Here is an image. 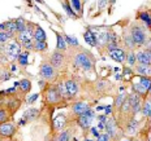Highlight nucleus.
<instances>
[{
	"instance_id": "f3484780",
	"label": "nucleus",
	"mask_w": 151,
	"mask_h": 141,
	"mask_svg": "<svg viewBox=\"0 0 151 141\" xmlns=\"http://www.w3.org/2000/svg\"><path fill=\"white\" fill-rule=\"evenodd\" d=\"M83 39H85V42H86L89 45H91V47L98 45L96 44V33H94V30L91 29V27H87V30L85 31Z\"/></svg>"
},
{
	"instance_id": "412c9836",
	"label": "nucleus",
	"mask_w": 151,
	"mask_h": 141,
	"mask_svg": "<svg viewBox=\"0 0 151 141\" xmlns=\"http://www.w3.org/2000/svg\"><path fill=\"white\" fill-rule=\"evenodd\" d=\"M67 42H65L64 36L61 35V34L56 33V51H60V52H64L67 51Z\"/></svg>"
},
{
	"instance_id": "ea45409f",
	"label": "nucleus",
	"mask_w": 151,
	"mask_h": 141,
	"mask_svg": "<svg viewBox=\"0 0 151 141\" xmlns=\"http://www.w3.org/2000/svg\"><path fill=\"white\" fill-rule=\"evenodd\" d=\"M64 39H65V42H67V44H68V45L78 47V40L76 39V38L69 36V35H67V34H65V35H64Z\"/></svg>"
},
{
	"instance_id": "9d476101",
	"label": "nucleus",
	"mask_w": 151,
	"mask_h": 141,
	"mask_svg": "<svg viewBox=\"0 0 151 141\" xmlns=\"http://www.w3.org/2000/svg\"><path fill=\"white\" fill-rule=\"evenodd\" d=\"M136 57H137L138 64L151 66V49L146 48V49H142V51H138L136 53Z\"/></svg>"
},
{
	"instance_id": "20e7f679",
	"label": "nucleus",
	"mask_w": 151,
	"mask_h": 141,
	"mask_svg": "<svg viewBox=\"0 0 151 141\" xmlns=\"http://www.w3.org/2000/svg\"><path fill=\"white\" fill-rule=\"evenodd\" d=\"M43 96H45L43 98H45L46 104H48V105H58L63 101L60 93L58 91V86H53V84L48 86L46 88V91H43Z\"/></svg>"
},
{
	"instance_id": "6ab92c4d",
	"label": "nucleus",
	"mask_w": 151,
	"mask_h": 141,
	"mask_svg": "<svg viewBox=\"0 0 151 141\" xmlns=\"http://www.w3.org/2000/svg\"><path fill=\"white\" fill-rule=\"evenodd\" d=\"M137 18H139L142 21L147 29H151V12L150 11H139L137 14Z\"/></svg>"
},
{
	"instance_id": "bf43d9fd",
	"label": "nucleus",
	"mask_w": 151,
	"mask_h": 141,
	"mask_svg": "<svg viewBox=\"0 0 151 141\" xmlns=\"http://www.w3.org/2000/svg\"><path fill=\"white\" fill-rule=\"evenodd\" d=\"M149 141H151V135H150V140H149Z\"/></svg>"
},
{
	"instance_id": "393cba45",
	"label": "nucleus",
	"mask_w": 151,
	"mask_h": 141,
	"mask_svg": "<svg viewBox=\"0 0 151 141\" xmlns=\"http://www.w3.org/2000/svg\"><path fill=\"white\" fill-rule=\"evenodd\" d=\"M143 117H150L151 114V100L149 97H146L145 98V101L142 102V110H141Z\"/></svg>"
},
{
	"instance_id": "3c124183",
	"label": "nucleus",
	"mask_w": 151,
	"mask_h": 141,
	"mask_svg": "<svg viewBox=\"0 0 151 141\" xmlns=\"http://www.w3.org/2000/svg\"><path fill=\"white\" fill-rule=\"evenodd\" d=\"M98 128L99 130H106V123H102V122H99V124H98Z\"/></svg>"
},
{
	"instance_id": "f257e3e1",
	"label": "nucleus",
	"mask_w": 151,
	"mask_h": 141,
	"mask_svg": "<svg viewBox=\"0 0 151 141\" xmlns=\"http://www.w3.org/2000/svg\"><path fill=\"white\" fill-rule=\"evenodd\" d=\"M94 64H95V60L93 55L85 49H80L73 55V65L82 69L83 71H90L94 67Z\"/></svg>"
},
{
	"instance_id": "6e6552de",
	"label": "nucleus",
	"mask_w": 151,
	"mask_h": 141,
	"mask_svg": "<svg viewBox=\"0 0 151 141\" xmlns=\"http://www.w3.org/2000/svg\"><path fill=\"white\" fill-rule=\"evenodd\" d=\"M94 118H95V114H94L93 109H89L85 114L80 115V117L77 118V123L81 128L86 130V128H90V124H91V122H93Z\"/></svg>"
},
{
	"instance_id": "b1692460",
	"label": "nucleus",
	"mask_w": 151,
	"mask_h": 141,
	"mask_svg": "<svg viewBox=\"0 0 151 141\" xmlns=\"http://www.w3.org/2000/svg\"><path fill=\"white\" fill-rule=\"evenodd\" d=\"M132 91H133V92L136 93V95H138L139 97H146L147 95H149V92H147V91L139 83H133L132 84Z\"/></svg>"
},
{
	"instance_id": "dca6fc26",
	"label": "nucleus",
	"mask_w": 151,
	"mask_h": 141,
	"mask_svg": "<svg viewBox=\"0 0 151 141\" xmlns=\"http://www.w3.org/2000/svg\"><path fill=\"white\" fill-rule=\"evenodd\" d=\"M122 43H124V45L127 47V49L129 52H134V49L137 48L129 31H124V34H122Z\"/></svg>"
},
{
	"instance_id": "58836bf2",
	"label": "nucleus",
	"mask_w": 151,
	"mask_h": 141,
	"mask_svg": "<svg viewBox=\"0 0 151 141\" xmlns=\"http://www.w3.org/2000/svg\"><path fill=\"white\" fill-rule=\"evenodd\" d=\"M9 119V113L7 109H0V124L7 123V120Z\"/></svg>"
},
{
	"instance_id": "aec40b11",
	"label": "nucleus",
	"mask_w": 151,
	"mask_h": 141,
	"mask_svg": "<svg viewBox=\"0 0 151 141\" xmlns=\"http://www.w3.org/2000/svg\"><path fill=\"white\" fill-rule=\"evenodd\" d=\"M38 115H39V110L35 109V108H30V109H27V110L24 113L22 119H24V120H26V122L34 120V119L38 118Z\"/></svg>"
},
{
	"instance_id": "bb28decb",
	"label": "nucleus",
	"mask_w": 151,
	"mask_h": 141,
	"mask_svg": "<svg viewBox=\"0 0 151 141\" xmlns=\"http://www.w3.org/2000/svg\"><path fill=\"white\" fill-rule=\"evenodd\" d=\"M137 128H138V120L137 119H134V118H132L128 122V124H127V132L133 135V133L137 132Z\"/></svg>"
},
{
	"instance_id": "864d4df0",
	"label": "nucleus",
	"mask_w": 151,
	"mask_h": 141,
	"mask_svg": "<svg viewBox=\"0 0 151 141\" xmlns=\"http://www.w3.org/2000/svg\"><path fill=\"white\" fill-rule=\"evenodd\" d=\"M16 92V87H13V88H9L5 91V93H14Z\"/></svg>"
},
{
	"instance_id": "a878e982",
	"label": "nucleus",
	"mask_w": 151,
	"mask_h": 141,
	"mask_svg": "<svg viewBox=\"0 0 151 141\" xmlns=\"http://www.w3.org/2000/svg\"><path fill=\"white\" fill-rule=\"evenodd\" d=\"M58 91L59 93H60L61 98L64 100V101H68V100H70V97L68 95V91H67V87H65V83L64 82H60L58 84Z\"/></svg>"
},
{
	"instance_id": "de8ad7c7",
	"label": "nucleus",
	"mask_w": 151,
	"mask_h": 141,
	"mask_svg": "<svg viewBox=\"0 0 151 141\" xmlns=\"http://www.w3.org/2000/svg\"><path fill=\"white\" fill-rule=\"evenodd\" d=\"M112 106H104V115H109L112 113Z\"/></svg>"
},
{
	"instance_id": "9b49d317",
	"label": "nucleus",
	"mask_w": 151,
	"mask_h": 141,
	"mask_svg": "<svg viewBox=\"0 0 151 141\" xmlns=\"http://www.w3.org/2000/svg\"><path fill=\"white\" fill-rule=\"evenodd\" d=\"M17 131V127H16L14 123H3L0 124V136L1 137H12Z\"/></svg>"
},
{
	"instance_id": "2eb2a0df",
	"label": "nucleus",
	"mask_w": 151,
	"mask_h": 141,
	"mask_svg": "<svg viewBox=\"0 0 151 141\" xmlns=\"http://www.w3.org/2000/svg\"><path fill=\"white\" fill-rule=\"evenodd\" d=\"M65 126H67V117L64 114H59L53 118V128L56 131L61 132V131H64Z\"/></svg>"
},
{
	"instance_id": "4be33fe9",
	"label": "nucleus",
	"mask_w": 151,
	"mask_h": 141,
	"mask_svg": "<svg viewBox=\"0 0 151 141\" xmlns=\"http://www.w3.org/2000/svg\"><path fill=\"white\" fill-rule=\"evenodd\" d=\"M136 71L141 77H151V66L149 65H136Z\"/></svg>"
},
{
	"instance_id": "4d7b16f0",
	"label": "nucleus",
	"mask_w": 151,
	"mask_h": 141,
	"mask_svg": "<svg viewBox=\"0 0 151 141\" xmlns=\"http://www.w3.org/2000/svg\"><path fill=\"white\" fill-rule=\"evenodd\" d=\"M85 141H93V140H89V139H87V140H85Z\"/></svg>"
},
{
	"instance_id": "cd10ccee",
	"label": "nucleus",
	"mask_w": 151,
	"mask_h": 141,
	"mask_svg": "<svg viewBox=\"0 0 151 141\" xmlns=\"http://www.w3.org/2000/svg\"><path fill=\"white\" fill-rule=\"evenodd\" d=\"M138 83H139L141 86H142L143 88L147 91V92L151 89V77H139Z\"/></svg>"
},
{
	"instance_id": "5fc2aeb1",
	"label": "nucleus",
	"mask_w": 151,
	"mask_h": 141,
	"mask_svg": "<svg viewBox=\"0 0 151 141\" xmlns=\"http://www.w3.org/2000/svg\"><path fill=\"white\" fill-rule=\"evenodd\" d=\"M121 77H122V75H120V74H116V77H115V78H116L117 80H120V79H121Z\"/></svg>"
},
{
	"instance_id": "4468645a",
	"label": "nucleus",
	"mask_w": 151,
	"mask_h": 141,
	"mask_svg": "<svg viewBox=\"0 0 151 141\" xmlns=\"http://www.w3.org/2000/svg\"><path fill=\"white\" fill-rule=\"evenodd\" d=\"M108 55L113 61L119 62V64H122V62L127 60V52H125L122 48H120V47L116 48V49H113V51H111V52H108Z\"/></svg>"
},
{
	"instance_id": "5701e85b",
	"label": "nucleus",
	"mask_w": 151,
	"mask_h": 141,
	"mask_svg": "<svg viewBox=\"0 0 151 141\" xmlns=\"http://www.w3.org/2000/svg\"><path fill=\"white\" fill-rule=\"evenodd\" d=\"M106 130H107V133L109 135V137H113L115 139L116 137V122L113 120V119H109V120H107L106 123Z\"/></svg>"
},
{
	"instance_id": "1a4fd4ad",
	"label": "nucleus",
	"mask_w": 151,
	"mask_h": 141,
	"mask_svg": "<svg viewBox=\"0 0 151 141\" xmlns=\"http://www.w3.org/2000/svg\"><path fill=\"white\" fill-rule=\"evenodd\" d=\"M128 100H129V102H130L132 113H133V115L138 114V113L142 110V100H141V97L138 95H136L134 92H132L130 95L128 96Z\"/></svg>"
},
{
	"instance_id": "f03ea898",
	"label": "nucleus",
	"mask_w": 151,
	"mask_h": 141,
	"mask_svg": "<svg viewBox=\"0 0 151 141\" xmlns=\"http://www.w3.org/2000/svg\"><path fill=\"white\" fill-rule=\"evenodd\" d=\"M129 33H130L132 38L134 40V44L136 47H142V45H149V43L151 40H149L147 38V31L143 26L141 25H137V23H133L129 29Z\"/></svg>"
},
{
	"instance_id": "473e14b6",
	"label": "nucleus",
	"mask_w": 151,
	"mask_h": 141,
	"mask_svg": "<svg viewBox=\"0 0 151 141\" xmlns=\"http://www.w3.org/2000/svg\"><path fill=\"white\" fill-rule=\"evenodd\" d=\"M18 87H20L24 93H27L31 89V82L29 79H22V80H20V86Z\"/></svg>"
},
{
	"instance_id": "e433bc0d",
	"label": "nucleus",
	"mask_w": 151,
	"mask_h": 141,
	"mask_svg": "<svg viewBox=\"0 0 151 141\" xmlns=\"http://www.w3.org/2000/svg\"><path fill=\"white\" fill-rule=\"evenodd\" d=\"M127 95H124V93H120V95H117V97H116V100H115V108L116 109H120L122 104H124V101L127 100Z\"/></svg>"
},
{
	"instance_id": "0eeeda50",
	"label": "nucleus",
	"mask_w": 151,
	"mask_h": 141,
	"mask_svg": "<svg viewBox=\"0 0 151 141\" xmlns=\"http://www.w3.org/2000/svg\"><path fill=\"white\" fill-rule=\"evenodd\" d=\"M48 62L51 64V66L58 70V69H61L64 66V62H65V55L60 51H53L52 55L50 56Z\"/></svg>"
},
{
	"instance_id": "79ce46f5",
	"label": "nucleus",
	"mask_w": 151,
	"mask_h": 141,
	"mask_svg": "<svg viewBox=\"0 0 151 141\" xmlns=\"http://www.w3.org/2000/svg\"><path fill=\"white\" fill-rule=\"evenodd\" d=\"M108 82H106V80H98L96 82V89L99 91V92H102V91H104L108 88Z\"/></svg>"
},
{
	"instance_id": "052dcab7",
	"label": "nucleus",
	"mask_w": 151,
	"mask_h": 141,
	"mask_svg": "<svg viewBox=\"0 0 151 141\" xmlns=\"http://www.w3.org/2000/svg\"><path fill=\"white\" fill-rule=\"evenodd\" d=\"M149 118H151V114H150V117H149Z\"/></svg>"
},
{
	"instance_id": "7ed1b4c3",
	"label": "nucleus",
	"mask_w": 151,
	"mask_h": 141,
	"mask_svg": "<svg viewBox=\"0 0 151 141\" xmlns=\"http://www.w3.org/2000/svg\"><path fill=\"white\" fill-rule=\"evenodd\" d=\"M33 31H34V25H27L26 30L20 33L16 36V40L21 44V47H24L25 51L30 52L34 51V38H33Z\"/></svg>"
},
{
	"instance_id": "c756f323",
	"label": "nucleus",
	"mask_w": 151,
	"mask_h": 141,
	"mask_svg": "<svg viewBox=\"0 0 151 141\" xmlns=\"http://www.w3.org/2000/svg\"><path fill=\"white\" fill-rule=\"evenodd\" d=\"M127 64H128V66L129 67H133V66H136L137 65V57H136V53L134 52H128L127 53Z\"/></svg>"
},
{
	"instance_id": "ddd939ff",
	"label": "nucleus",
	"mask_w": 151,
	"mask_h": 141,
	"mask_svg": "<svg viewBox=\"0 0 151 141\" xmlns=\"http://www.w3.org/2000/svg\"><path fill=\"white\" fill-rule=\"evenodd\" d=\"M89 109H91L90 108V105L87 104V102H85V101H77V102H74L73 105H72V108H70V110H72V113L73 114H76V115H82V114H85Z\"/></svg>"
},
{
	"instance_id": "c85d7f7f",
	"label": "nucleus",
	"mask_w": 151,
	"mask_h": 141,
	"mask_svg": "<svg viewBox=\"0 0 151 141\" xmlns=\"http://www.w3.org/2000/svg\"><path fill=\"white\" fill-rule=\"evenodd\" d=\"M69 4H70L72 9L74 11V13L82 14V1H80V0H72V1H69Z\"/></svg>"
},
{
	"instance_id": "6e6d98bb",
	"label": "nucleus",
	"mask_w": 151,
	"mask_h": 141,
	"mask_svg": "<svg viewBox=\"0 0 151 141\" xmlns=\"http://www.w3.org/2000/svg\"><path fill=\"white\" fill-rule=\"evenodd\" d=\"M149 96H150V97H149V98H150V100H151V89H150V91H149Z\"/></svg>"
},
{
	"instance_id": "2f4dec72",
	"label": "nucleus",
	"mask_w": 151,
	"mask_h": 141,
	"mask_svg": "<svg viewBox=\"0 0 151 141\" xmlns=\"http://www.w3.org/2000/svg\"><path fill=\"white\" fill-rule=\"evenodd\" d=\"M20 105H21V101L20 100H17V98H12V100H9V102H8V109L11 110V113H14L16 110H17L18 108H20Z\"/></svg>"
},
{
	"instance_id": "423d86ee",
	"label": "nucleus",
	"mask_w": 151,
	"mask_h": 141,
	"mask_svg": "<svg viewBox=\"0 0 151 141\" xmlns=\"http://www.w3.org/2000/svg\"><path fill=\"white\" fill-rule=\"evenodd\" d=\"M21 44L17 42V40H13V42H9L7 45H5V55L8 56V57H11V58H13V60H17L18 58V56L21 55Z\"/></svg>"
},
{
	"instance_id": "39448f33",
	"label": "nucleus",
	"mask_w": 151,
	"mask_h": 141,
	"mask_svg": "<svg viewBox=\"0 0 151 141\" xmlns=\"http://www.w3.org/2000/svg\"><path fill=\"white\" fill-rule=\"evenodd\" d=\"M39 74L40 77H42L43 80H53L56 78V70L51 66V64L47 61H43L42 64H40V67H39Z\"/></svg>"
},
{
	"instance_id": "a19ab883",
	"label": "nucleus",
	"mask_w": 151,
	"mask_h": 141,
	"mask_svg": "<svg viewBox=\"0 0 151 141\" xmlns=\"http://www.w3.org/2000/svg\"><path fill=\"white\" fill-rule=\"evenodd\" d=\"M120 110H121L122 114H127V113L132 111V106H130V102H129L128 97H127V100L124 101V104H122V106L120 108Z\"/></svg>"
},
{
	"instance_id": "a18cd8bd",
	"label": "nucleus",
	"mask_w": 151,
	"mask_h": 141,
	"mask_svg": "<svg viewBox=\"0 0 151 141\" xmlns=\"http://www.w3.org/2000/svg\"><path fill=\"white\" fill-rule=\"evenodd\" d=\"M109 139H111V137H109V135L106 132V133L100 135V136L98 137V140H96V141H109Z\"/></svg>"
},
{
	"instance_id": "09e8293b",
	"label": "nucleus",
	"mask_w": 151,
	"mask_h": 141,
	"mask_svg": "<svg viewBox=\"0 0 151 141\" xmlns=\"http://www.w3.org/2000/svg\"><path fill=\"white\" fill-rule=\"evenodd\" d=\"M90 131H91V133H93V135H94V136H95V137H96V139H98V137L100 136L99 131H98V130H96V128H91V130H90Z\"/></svg>"
},
{
	"instance_id": "72a5a7b5",
	"label": "nucleus",
	"mask_w": 151,
	"mask_h": 141,
	"mask_svg": "<svg viewBox=\"0 0 151 141\" xmlns=\"http://www.w3.org/2000/svg\"><path fill=\"white\" fill-rule=\"evenodd\" d=\"M48 45L47 42H34V51L35 52H46Z\"/></svg>"
},
{
	"instance_id": "c03bdc74",
	"label": "nucleus",
	"mask_w": 151,
	"mask_h": 141,
	"mask_svg": "<svg viewBox=\"0 0 151 141\" xmlns=\"http://www.w3.org/2000/svg\"><path fill=\"white\" fill-rule=\"evenodd\" d=\"M11 38L12 36L9 35L7 31H0V43H7Z\"/></svg>"
},
{
	"instance_id": "a211bd4d",
	"label": "nucleus",
	"mask_w": 151,
	"mask_h": 141,
	"mask_svg": "<svg viewBox=\"0 0 151 141\" xmlns=\"http://www.w3.org/2000/svg\"><path fill=\"white\" fill-rule=\"evenodd\" d=\"M33 38H34V42H46V31L39 26V25H35L33 31Z\"/></svg>"
},
{
	"instance_id": "c9c22d12",
	"label": "nucleus",
	"mask_w": 151,
	"mask_h": 141,
	"mask_svg": "<svg viewBox=\"0 0 151 141\" xmlns=\"http://www.w3.org/2000/svg\"><path fill=\"white\" fill-rule=\"evenodd\" d=\"M63 8L65 9V12H67V14L69 16V17H72V18H78V16L76 14L74 11L72 9L70 4H69V1H64V3H63Z\"/></svg>"
},
{
	"instance_id": "4c0bfd02",
	"label": "nucleus",
	"mask_w": 151,
	"mask_h": 141,
	"mask_svg": "<svg viewBox=\"0 0 151 141\" xmlns=\"http://www.w3.org/2000/svg\"><path fill=\"white\" fill-rule=\"evenodd\" d=\"M70 139L72 137H70V132L69 131H61L55 141H70Z\"/></svg>"
},
{
	"instance_id": "8fccbe9b",
	"label": "nucleus",
	"mask_w": 151,
	"mask_h": 141,
	"mask_svg": "<svg viewBox=\"0 0 151 141\" xmlns=\"http://www.w3.org/2000/svg\"><path fill=\"white\" fill-rule=\"evenodd\" d=\"M98 119H99V122H102V123H107V115H99Z\"/></svg>"
},
{
	"instance_id": "603ef678",
	"label": "nucleus",
	"mask_w": 151,
	"mask_h": 141,
	"mask_svg": "<svg viewBox=\"0 0 151 141\" xmlns=\"http://www.w3.org/2000/svg\"><path fill=\"white\" fill-rule=\"evenodd\" d=\"M106 4H107V1H98L99 8H104V7H106Z\"/></svg>"
},
{
	"instance_id": "f8f14e48",
	"label": "nucleus",
	"mask_w": 151,
	"mask_h": 141,
	"mask_svg": "<svg viewBox=\"0 0 151 141\" xmlns=\"http://www.w3.org/2000/svg\"><path fill=\"white\" fill-rule=\"evenodd\" d=\"M64 83H65L68 95L70 98H74L76 96H78V93H80V84L76 82L74 79H68V80H65Z\"/></svg>"
},
{
	"instance_id": "f704fd0d",
	"label": "nucleus",
	"mask_w": 151,
	"mask_h": 141,
	"mask_svg": "<svg viewBox=\"0 0 151 141\" xmlns=\"http://www.w3.org/2000/svg\"><path fill=\"white\" fill-rule=\"evenodd\" d=\"M14 21H16V23H17V30H18V34H20V33H22V31L26 30V27H27V25H26V23H27V22L24 20L22 17H18L17 20H14Z\"/></svg>"
},
{
	"instance_id": "49530a36",
	"label": "nucleus",
	"mask_w": 151,
	"mask_h": 141,
	"mask_svg": "<svg viewBox=\"0 0 151 141\" xmlns=\"http://www.w3.org/2000/svg\"><path fill=\"white\" fill-rule=\"evenodd\" d=\"M38 93H34V95H31L30 96V98H27V104H34V102L37 101V98H38Z\"/></svg>"
},
{
	"instance_id": "13d9d810",
	"label": "nucleus",
	"mask_w": 151,
	"mask_h": 141,
	"mask_svg": "<svg viewBox=\"0 0 151 141\" xmlns=\"http://www.w3.org/2000/svg\"><path fill=\"white\" fill-rule=\"evenodd\" d=\"M125 141H133V140H130V139H129V140H125Z\"/></svg>"
},
{
	"instance_id": "7c9ffc66",
	"label": "nucleus",
	"mask_w": 151,
	"mask_h": 141,
	"mask_svg": "<svg viewBox=\"0 0 151 141\" xmlns=\"http://www.w3.org/2000/svg\"><path fill=\"white\" fill-rule=\"evenodd\" d=\"M18 64L21 65V66H27L29 65V52L25 51L22 52L20 56H18Z\"/></svg>"
},
{
	"instance_id": "37998d69",
	"label": "nucleus",
	"mask_w": 151,
	"mask_h": 141,
	"mask_svg": "<svg viewBox=\"0 0 151 141\" xmlns=\"http://www.w3.org/2000/svg\"><path fill=\"white\" fill-rule=\"evenodd\" d=\"M122 77H125L127 79H130V78L133 77V70H132V67L124 66V69H122Z\"/></svg>"
}]
</instances>
